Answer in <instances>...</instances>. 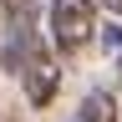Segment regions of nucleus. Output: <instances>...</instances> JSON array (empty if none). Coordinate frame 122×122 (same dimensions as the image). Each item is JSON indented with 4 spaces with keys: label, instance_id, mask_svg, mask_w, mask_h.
Listing matches in <instances>:
<instances>
[{
    "label": "nucleus",
    "instance_id": "5",
    "mask_svg": "<svg viewBox=\"0 0 122 122\" xmlns=\"http://www.w3.org/2000/svg\"><path fill=\"white\" fill-rule=\"evenodd\" d=\"M102 5H107V10H112V15H122V0H102Z\"/></svg>",
    "mask_w": 122,
    "mask_h": 122
},
{
    "label": "nucleus",
    "instance_id": "1",
    "mask_svg": "<svg viewBox=\"0 0 122 122\" xmlns=\"http://www.w3.org/2000/svg\"><path fill=\"white\" fill-rule=\"evenodd\" d=\"M97 30V0H51V41L56 51L76 56Z\"/></svg>",
    "mask_w": 122,
    "mask_h": 122
},
{
    "label": "nucleus",
    "instance_id": "3",
    "mask_svg": "<svg viewBox=\"0 0 122 122\" xmlns=\"http://www.w3.org/2000/svg\"><path fill=\"white\" fill-rule=\"evenodd\" d=\"M71 122H117V97L112 92H86L81 107L71 112Z\"/></svg>",
    "mask_w": 122,
    "mask_h": 122
},
{
    "label": "nucleus",
    "instance_id": "2",
    "mask_svg": "<svg viewBox=\"0 0 122 122\" xmlns=\"http://www.w3.org/2000/svg\"><path fill=\"white\" fill-rule=\"evenodd\" d=\"M20 81H25V97H30V107H46V102L56 97L61 71H56L51 51H46V41H36V46H30V56H25V66H20Z\"/></svg>",
    "mask_w": 122,
    "mask_h": 122
},
{
    "label": "nucleus",
    "instance_id": "4",
    "mask_svg": "<svg viewBox=\"0 0 122 122\" xmlns=\"http://www.w3.org/2000/svg\"><path fill=\"white\" fill-rule=\"evenodd\" d=\"M25 5H30V0H0V10H10V15H20Z\"/></svg>",
    "mask_w": 122,
    "mask_h": 122
}]
</instances>
